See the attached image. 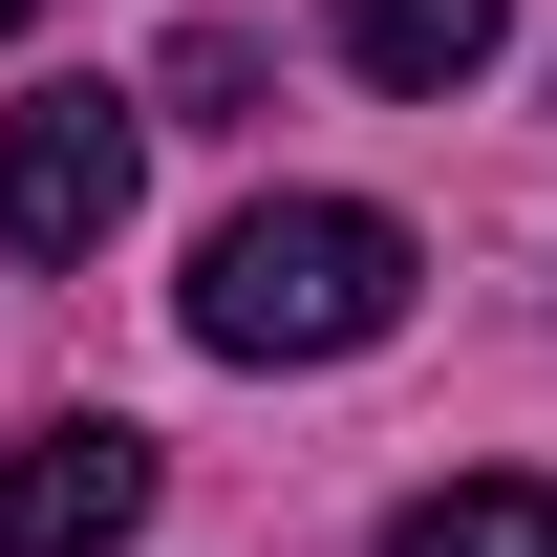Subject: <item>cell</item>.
I'll return each instance as SVG.
<instances>
[{
  "instance_id": "6da1fadb",
  "label": "cell",
  "mask_w": 557,
  "mask_h": 557,
  "mask_svg": "<svg viewBox=\"0 0 557 557\" xmlns=\"http://www.w3.org/2000/svg\"><path fill=\"white\" fill-rule=\"evenodd\" d=\"M408 322V214L364 194H258L194 236V344L214 364H364Z\"/></svg>"
},
{
  "instance_id": "3957f363",
  "label": "cell",
  "mask_w": 557,
  "mask_h": 557,
  "mask_svg": "<svg viewBox=\"0 0 557 557\" xmlns=\"http://www.w3.org/2000/svg\"><path fill=\"white\" fill-rule=\"evenodd\" d=\"M150 493L172 472H150V429H108V408L86 429H0V557H108Z\"/></svg>"
},
{
  "instance_id": "7a4b0ae2",
  "label": "cell",
  "mask_w": 557,
  "mask_h": 557,
  "mask_svg": "<svg viewBox=\"0 0 557 557\" xmlns=\"http://www.w3.org/2000/svg\"><path fill=\"white\" fill-rule=\"evenodd\" d=\"M129 194H150V129L108 86H22V108H0V236H22V258H108Z\"/></svg>"
},
{
  "instance_id": "5b68a950",
  "label": "cell",
  "mask_w": 557,
  "mask_h": 557,
  "mask_svg": "<svg viewBox=\"0 0 557 557\" xmlns=\"http://www.w3.org/2000/svg\"><path fill=\"white\" fill-rule=\"evenodd\" d=\"M386 557H557V472H450V493H408Z\"/></svg>"
},
{
  "instance_id": "277c9868",
  "label": "cell",
  "mask_w": 557,
  "mask_h": 557,
  "mask_svg": "<svg viewBox=\"0 0 557 557\" xmlns=\"http://www.w3.org/2000/svg\"><path fill=\"white\" fill-rule=\"evenodd\" d=\"M344 65L386 86V108H450V86L493 65V0H344Z\"/></svg>"
},
{
  "instance_id": "8992f818",
  "label": "cell",
  "mask_w": 557,
  "mask_h": 557,
  "mask_svg": "<svg viewBox=\"0 0 557 557\" xmlns=\"http://www.w3.org/2000/svg\"><path fill=\"white\" fill-rule=\"evenodd\" d=\"M22 22H44V0H0V44H22Z\"/></svg>"
}]
</instances>
